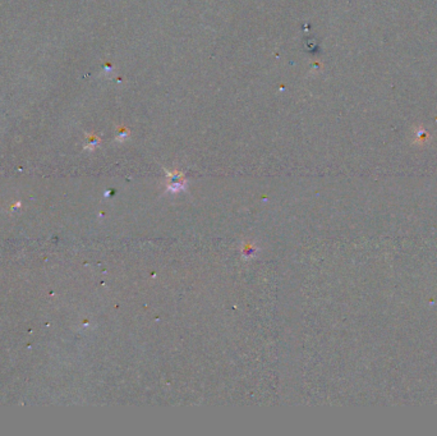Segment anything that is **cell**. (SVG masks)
<instances>
[{
	"mask_svg": "<svg viewBox=\"0 0 437 436\" xmlns=\"http://www.w3.org/2000/svg\"><path fill=\"white\" fill-rule=\"evenodd\" d=\"M88 138H89V141H88V145H87V147H95L96 145L99 144V138L95 137V136H92V134H91V136H88Z\"/></svg>",
	"mask_w": 437,
	"mask_h": 436,
	"instance_id": "obj_1",
	"label": "cell"
}]
</instances>
